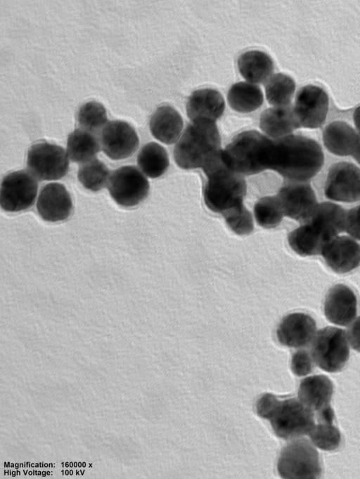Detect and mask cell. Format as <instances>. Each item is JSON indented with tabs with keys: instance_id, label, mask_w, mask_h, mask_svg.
Wrapping results in <instances>:
<instances>
[{
	"instance_id": "cell-1",
	"label": "cell",
	"mask_w": 360,
	"mask_h": 479,
	"mask_svg": "<svg viewBox=\"0 0 360 479\" xmlns=\"http://www.w3.org/2000/svg\"><path fill=\"white\" fill-rule=\"evenodd\" d=\"M323 162L322 148L311 138L290 134L272 139L268 169L286 181L307 182L318 173Z\"/></svg>"
},
{
	"instance_id": "cell-2",
	"label": "cell",
	"mask_w": 360,
	"mask_h": 479,
	"mask_svg": "<svg viewBox=\"0 0 360 479\" xmlns=\"http://www.w3.org/2000/svg\"><path fill=\"white\" fill-rule=\"evenodd\" d=\"M222 149L214 154L202 168L207 181L203 199L207 208L223 215L243 204L247 185L243 175L230 169L222 157Z\"/></svg>"
},
{
	"instance_id": "cell-3",
	"label": "cell",
	"mask_w": 360,
	"mask_h": 479,
	"mask_svg": "<svg viewBox=\"0 0 360 479\" xmlns=\"http://www.w3.org/2000/svg\"><path fill=\"white\" fill-rule=\"evenodd\" d=\"M221 150V138L214 122L198 120L189 124L174 149L176 164L183 169L202 168Z\"/></svg>"
},
{
	"instance_id": "cell-4",
	"label": "cell",
	"mask_w": 360,
	"mask_h": 479,
	"mask_svg": "<svg viewBox=\"0 0 360 479\" xmlns=\"http://www.w3.org/2000/svg\"><path fill=\"white\" fill-rule=\"evenodd\" d=\"M272 139L251 130L238 134L222 150L226 164L243 176L259 173L268 169L269 154Z\"/></svg>"
},
{
	"instance_id": "cell-5",
	"label": "cell",
	"mask_w": 360,
	"mask_h": 479,
	"mask_svg": "<svg viewBox=\"0 0 360 479\" xmlns=\"http://www.w3.org/2000/svg\"><path fill=\"white\" fill-rule=\"evenodd\" d=\"M266 419L275 433L285 440L309 434L315 425L313 411L295 398L277 399Z\"/></svg>"
},
{
	"instance_id": "cell-6",
	"label": "cell",
	"mask_w": 360,
	"mask_h": 479,
	"mask_svg": "<svg viewBox=\"0 0 360 479\" xmlns=\"http://www.w3.org/2000/svg\"><path fill=\"white\" fill-rule=\"evenodd\" d=\"M278 471L283 478L315 479L321 473L317 450L307 439L295 440L282 450Z\"/></svg>"
},
{
	"instance_id": "cell-7",
	"label": "cell",
	"mask_w": 360,
	"mask_h": 479,
	"mask_svg": "<svg viewBox=\"0 0 360 479\" xmlns=\"http://www.w3.org/2000/svg\"><path fill=\"white\" fill-rule=\"evenodd\" d=\"M314 363L328 372L341 370L349 355L347 336L340 328L326 327L315 335L310 351Z\"/></svg>"
},
{
	"instance_id": "cell-8",
	"label": "cell",
	"mask_w": 360,
	"mask_h": 479,
	"mask_svg": "<svg viewBox=\"0 0 360 479\" xmlns=\"http://www.w3.org/2000/svg\"><path fill=\"white\" fill-rule=\"evenodd\" d=\"M68 154L63 147L46 141L31 146L27 153V167L35 178L44 181L58 180L69 169Z\"/></svg>"
},
{
	"instance_id": "cell-9",
	"label": "cell",
	"mask_w": 360,
	"mask_h": 479,
	"mask_svg": "<svg viewBox=\"0 0 360 479\" xmlns=\"http://www.w3.org/2000/svg\"><path fill=\"white\" fill-rule=\"evenodd\" d=\"M108 190L119 205L131 207L143 202L149 192V183L143 173L134 166H124L110 175Z\"/></svg>"
},
{
	"instance_id": "cell-10",
	"label": "cell",
	"mask_w": 360,
	"mask_h": 479,
	"mask_svg": "<svg viewBox=\"0 0 360 479\" xmlns=\"http://www.w3.org/2000/svg\"><path fill=\"white\" fill-rule=\"evenodd\" d=\"M38 183L34 176L25 170L7 174L1 185L0 204L8 212H18L32 206Z\"/></svg>"
},
{
	"instance_id": "cell-11",
	"label": "cell",
	"mask_w": 360,
	"mask_h": 479,
	"mask_svg": "<svg viewBox=\"0 0 360 479\" xmlns=\"http://www.w3.org/2000/svg\"><path fill=\"white\" fill-rule=\"evenodd\" d=\"M276 197L284 216L306 223L318 204L316 197L308 182L285 181Z\"/></svg>"
},
{
	"instance_id": "cell-12",
	"label": "cell",
	"mask_w": 360,
	"mask_h": 479,
	"mask_svg": "<svg viewBox=\"0 0 360 479\" xmlns=\"http://www.w3.org/2000/svg\"><path fill=\"white\" fill-rule=\"evenodd\" d=\"M324 194L328 199L337 202L360 200V168L347 162L333 164L327 175Z\"/></svg>"
},
{
	"instance_id": "cell-13",
	"label": "cell",
	"mask_w": 360,
	"mask_h": 479,
	"mask_svg": "<svg viewBox=\"0 0 360 479\" xmlns=\"http://www.w3.org/2000/svg\"><path fill=\"white\" fill-rule=\"evenodd\" d=\"M329 105L327 93L321 87L307 85L295 98L294 111L300 127L316 129L326 120Z\"/></svg>"
},
{
	"instance_id": "cell-14",
	"label": "cell",
	"mask_w": 360,
	"mask_h": 479,
	"mask_svg": "<svg viewBox=\"0 0 360 479\" xmlns=\"http://www.w3.org/2000/svg\"><path fill=\"white\" fill-rule=\"evenodd\" d=\"M100 140L103 151L113 160L131 156L139 144L135 129L127 122L121 120L107 123L101 131Z\"/></svg>"
},
{
	"instance_id": "cell-15",
	"label": "cell",
	"mask_w": 360,
	"mask_h": 479,
	"mask_svg": "<svg viewBox=\"0 0 360 479\" xmlns=\"http://www.w3.org/2000/svg\"><path fill=\"white\" fill-rule=\"evenodd\" d=\"M72 209L71 196L63 185L51 183L41 188L37 209L43 220L48 222L64 221L70 217Z\"/></svg>"
},
{
	"instance_id": "cell-16",
	"label": "cell",
	"mask_w": 360,
	"mask_h": 479,
	"mask_svg": "<svg viewBox=\"0 0 360 479\" xmlns=\"http://www.w3.org/2000/svg\"><path fill=\"white\" fill-rule=\"evenodd\" d=\"M326 263L335 273H345L360 265V244L347 236H337L323 247Z\"/></svg>"
},
{
	"instance_id": "cell-17",
	"label": "cell",
	"mask_w": 360,
	"mask_h": 479,
	"mask_svg": "<svg viewBox=\"0 0 360 479\" xmlns=\"http://www.w3.org/2000/svg\"><path fill=\"white\" fill-rule=\"evenodd\" d=\"M316 322L309 315L294 313L285 316L276 331L278 341L290 348H302L311 343L316 335Z\"/></svg>"
},
{
	"instance_id": "cell-18",
	"label": "cell",
	"mask_w": 360,
	"mask_h": 479,
	"mask_svg": "<svg viewBox=\"0 0 360 479\" xmlns=\"http://www.w3.org/2000/svg\"><path fill=\"white\" fill-rule=\"evenodd\" d=\"M357 313V298L347 286L338 284L328 291L324 302V314L329 322L347 326Z\"/></svg>"
},
{
	"instance_id": "cell-19",
	"label": "cell",
	"mask_w": 360,
	"mask_h": 479,
	"mask_svg": "<svg viewBox=\"0 0 360 479\" xmlns=\"http://www.w3.org/2000/svg\"><path fill=\"white\" fill-rule=\"evenodd\" d=\"M225 102L221 94L213 88H201L188 97L186 110L192 121L207 120L215 122L224 113Z\"/></svg>"
},
{
	"instance_id": "cell-20",
	"label": "cell",
	"mask_w": 360,
	"mask_h": 479,
	"mask_svg": "<svg viewBox=\"0 0 360 479\" xmlns=\"http://www.w3.org/2000/svg\"><path fill=\"white\" fill-rule=\"evenodd\" d=\"M259 128L269 137L280 138L300 128L294 107L289 104L265 110L260 116Z\"/></svg>"
},
{
	"instance_id": "cell-21",
	"label": "cell",
	"mask_w": 360,
	"mask_h": 479,
	"mask_svg": "<svg viewBox=\"0 0 360 479\" xmlns=\"http://www.w3.org/2000/svg\"><path fill=\"white\" fill-rule=\"evenodd\" d=\"M347 211L335 203H318L310 218L307 221L314 226L327 240L330 241L345 231Z\"/></svg>"
},
{
	"instance_id": "cell-22",
	"label": "cell",
	"mask_w": 360,
	"mask_h": 479,
	"mask_svg": "<svg viewBox=\"0 0 360 479\" xmlns=\"http://www.w3.org/2000/svg\"><path fill=\"white\" fill-rule=\"evenodd\" d=\"M333 385L325 375H314L302 379L298 390L299 400L312 411L330 406Z\"/></svg>"
},
{
	"instance_id": "cell-23",
	"label": "cell",
	"mask_w": 360,
	"mask_h": 479,
	"mask_svg": "<svg viewBox=\"0 0 360 479\" xmlns=\"http://www.w3.org/2000/svg\"><path fill=\"white\" fill-rule=\"evenodd\" d=\"M181 114L169 105L158 107L150 119L152 135L160 142L170 145L179 138L183 129Z\"/></svg>"
},
{
	"instance_id": "cell-24",
	"label": "cell",
	"mask_w": 360,
	"mask_h": 479,
	"mask_svg": "<svg viewBox=\"0 0 360 479\" xmlns=\"http://www.w3.org/2000/svg\"><path fill=\"white\" fill-rule=\"evenodd\" d=\"M359 139V133L348 124L335 121L323 130V140L325 147L331 153L338 156L352 155Z\"/></svg>"
},
{
	"instance_id": "cell-25",
	"label": "cell",
	"mask_w": 360,
	"mask_h": 479,
	"mask_svg": "<svg viewBox=\"0 0 360 479\" xmlns=\"http://www.w3.org/2000/svg\"><path fill=\"white\" fill-rule=\"evenodd\" d=\"M238 68L245 79L260 84L271 77L274 67L272 58L267 53L252 50L240 55L238 59Z\"/></svg>"
},
{
	"instance_id": "cell-26",
	"label": "cell",
	"mask_w": 360,
	"mask_h": 479,
	"mask_svg": "<svg viewBox=\"0 0 360 479\" xmlns=\"http://www.w3.org/2000/svg\"><path fill=\"white\" fill-rule=\"evenodd\" d=\"M290 248L302 256L319 255L328 243L323 235L309 222L300 225L288 237Z\"/></svg>"
},
{
	"instance_id": "cell-27",
	"label": "cell",
	"mask_w": 360,
	"mask_h": 479,
	"mask_svg": "<svg viewBox=\"0 0 360 479\" xmlns=\"http://www.w3.org/2000/svg\"><path fill=\"white\" fill-rule=\"evenodd\" d=\"M100 150V143L94 133L82 129L70 133L67 142V154L77 163H84L94 158Z\"/></svg>"
},
{
	"instance_id": "cell-28",
	"label": "cell",
	"mask_w": 360,
	"mask_h": 479,
	"mask_svg": "<svg viewBox=\"0 0 360 479\" xmlns=\"http://www.w3.org/2000/svg\"><path fill=\"white\" fill-rule=\"evenodd\" d=\"M227 99L230 107L238 112L248 113L258 109L263 103V93L255 84L240 81L229 89Z\"/></svg>"
},
{
	"instance_id": "cell-29",
	"label": "cell",
	"mask_w": 360,
	"mask_h": 479,
	"mask_svg": "<svg viewBox=\"0 0 360 479\" xmlns=\"http://www.w3.org/2000/svg\"><path fill=\"white\" fill-rule=\"evenodd\" d=\"M137 163L145 175L155 178L167 171L169 160L166 150L162 145L150 142L146 144L140 150Z\"/></svg>"
},
{
	"instance_id": "cell-30",
	"label": "cell",
	"mask_w": 360,
	"mask_h": 479,
	"mask_svg": "<svg viewBox=\"0 0 360 479\" xmlns=\"http://www.w3.org/2000/svg\"><path fill=\"white\" fill-rule=\"evenodd\" d=\"M295 90V81L290 76L283 73L274 74L265 84L266 99L274 106L290 104Z\"/></svg>"
},
{
	"instance_id": "cell-31",
	"label": "cell",
	"mask_w": 360,
	"mask_h": 479,
	"mask_svg": "<svg viewBox=\"0 0 360 479\" xmlns=\"http://www.w3.org/2000/svg\"><path fill=\"white\" fill-rule=\"evenodd\" d=\"M77 178L86 189L96 192L105 188L109 182L110 171L104 163L94 158L80 166Z\"/></svg>"
},
{
	"instance_id": "cell-32",
	"label": "cell",
	"mask_w": 360,
	"mask_h": 479,
	"mask_svg": "<svg viewBox=\"0 0 360 479\" xmlns=\"http://www.w3.org/2000/svg\"><path fill=\"white\" fill-rule=\"evenodd\" d=\"M254 215L257 224L264 228H276L284 216L276 195L259 199L254 206Z\"/></svg>"
},
{
	"instance_id": "cell-33",
	"label": "cell",
	"mask_w": 360,
	"mask_h": 479,
	"mask_svg": "<svg viewBox=\"0 0 360 479\" xmlns=\"http://www.w3.org/2000/svg\"><path fill=\"white\" fill-rule=\"evenodd\" d=\"M81 129L95 133L106 125L108 118L104 106L96 101L83 104L77 114Z\"/></svg>"
},
{
	"instance_id": "cell-34",
	"label": "cell",
	"mask_w": 360,
	"mask_h": 479,
	"mask_svg": "<svg viewBox=\"0 0 360 479\" xmlns=\"http://www.w3.org/2000/svg\"><path fill=\"white\" fill-rule=\"evenodd\" d=\"M312 443L323 450L331 451L339 447L341 434L333 423L318 422L309 433Z\"/></svg>"
},
{
	"instance_id": "cell-35",
	"label": "cell",
	"mask_w": 360,
	"mask_h": 479,
	"mask_svg": "<svg viewBox=\"0 0 360 479\" xmlns=\"http://www.w3.org/2000/svg\"><path fill=\"white\" fill-rule=\"evenodd\" d=\"M222 216L229 228L237 235H248L254 229L252 214L244 204L226 211Z\"/></svg>"
},
{
	"instance_id": "cell-36",
	"label": "cell",
	"mask_w": 360,
	"mask_h": 479,
	"mask_svg": "<svg viewBox=\"0 0 360 479\" xmlns=\"http://www.w3.org/2000/svg\"><path fill=\"white\" fill-rule=\"evenodd\" d=\"M314 363L310 352L305 349H300L296 351L292 357L291 369L295 375L302 376L312 372Z\"/></svg>"
},
{
	"instance_id": "cell-37",
	"label": "cell",
	"mask_w": 360,
	"mask_h": 479,
	"mask_svg": "<svg viewBox=\"0 0 360 479\" xmlns=\"http://www.w3.org/2000/svg\"><path fill=\"white\" fill-rule=\"evenodd\" d=\"M345 230L354 239L360 240V204L347 211Z\"/></svg>"
},
{
	"instance_id": "cell-38",
	"label": "cell",
	"mask_w": 360,
	"mask_h": 479,
	"mask_svg": "<svg viewBox=\"0 0 360 479\" xmlns=\"http://www.w3.org/2000/svg\"><path fill=\"white\" fill-rule=\"evenodd\" d=\"M347 336L352 348L360 352V316L348 328Z\"/></svg>"
},
{
	"instance_id": "cell-39",
	"label": "cell",
	"mask_w": 360,
	"mask_h": 479,
	"mask_svg": "<svg viewBox=\"0 0 360 479\" xmlns=\"http://www.w3.org/2000/svg\"><path fill=\"white\" fill-rule=\"evenodd\" d=\"M353 119L354 125L360 134V106H359L354 112Z\"/></svg>"
},
{
	"instance_id": "cell-40",
	"label": "cell",
	"mask_w": 360,
	"mask_h": 479,
	"mask_svg": "<svg viewBox=\"0 0 360 479\" xmlns=\"http://www.w3.org/2000/svg\"><path fill=\"white\" fill-rule=\"evenodd\" d=\"M352 155L360 164V134H359V139Z\"/></svg>"
}]
</instances>
